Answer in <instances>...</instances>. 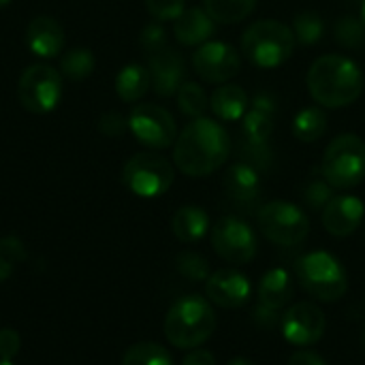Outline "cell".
<instances>
[{"label":"cell","instance_id":"1","mask_svg":"<svg viewBox=\"0 0 365 365\" xmlns=\"http://www.w3.org/2000/svg\"><path fill=\"white\" fill-rule=\"evenodd\" d=\"M229 133L220 122L205 115L192 120L173 143V163L190 178L212 175L229 160Z\"/></svg>","mask_w":365,"mask_h":365},{"label":"cell","instance_id":"2","mask_svg":"<svg viewBox=\"0 0 365 365\" xmlns=\"http://www.w3.org/2000/svg\"><path fill=\"white\" fill-rule=\"evenodd\" d=\"M306 86L319 105L340 109L353 105L361 96L365 79L355 60L340 53H329L314 60L308 71Z\"/></svg>","mask_w":365,"mask_h":365},{"label":"cell","instance_id":"3","mask_svg":"<svg viewBox=\"0 0 365 365\" xmlns=\"http://www.w3.org/2000/svg\"><path fill=\"white\" fill-rule=\"evenodd\" d=\"M165 338L171 346L192 351L205 344L216 331V312L210 299L186 295L178 299L165 317Z\"/></svg>","mask_w":365,"mask_h":365},{"label":"cell","instance_id":"4","mask_svg":"<svg viewBox=\"0 0 365 365\" xmlns=\"http://www.w3.org/2000/svg\"><path fill=\"white\" fill-rule=\"evenodd\" d=\"M295 274L299 287L323 304L340 302L349 291V274L344 265L325 250H314L297 259Z\"/></svg>","mask_w":365,"mask_h":365},{"label":"cell","instance_id":"5","mask_svg":"<svg viewBox=\"0 0 365 365\" xmlns=\"http://www.w3.org/2000/svg\"><path fill=\"white\" fill-rule=\"evenodd\" d=\"M295 43L291 26L278 19H259L242 34V53L259 68H276L293 56Z\"/></svg>","mask_w":365,"mask_h":365},{"label":"cell","instance_id":"6","mask_svg":"<svg viewBox=\"0 0 365 365\" xmlns=\"http://www.w3.org/2000/svg\"><path fill=\"white\" fill-rule=\"evenodd\" d=\"M323 178L336 190H349L365 180V141L355 133L338 135L323 154Z\"/></svg>","mask_w":365,"mask_h":365},{"label":"cell","instance_id":"7","mask_svg":"<svg viewBox=\"0 0 365 365\" xmlns=\"http://www.w3.org/2000/svg\"><path fill=\"white\" fill-rule=\"evenodd\" d=\"M257 222L261 233L276 246L295 248L310 235L308 214L291 201H269L259 207Z\"/></svg>","mask_w":365,"mask_h":365},{"label":"cell","instance_id":"8","mask_svg":"<svg viewBox=\"0 0 365 365\" xmlns=\"http://www.w3.org/2000/svg\"><path fill=\"white\" fill-rule=\"evenodd\" d=\"M175 171L167 158L152 152H139L130 156L122 169L124 186L143 199H156L165 195L173 184Z\"/></svg>","mask_w":365,"mask_h":365},{"label":"cell","instance_id":"9","mask_svg":"<svg viewBox=\"0 0 365 365\" xmlns=\"http://www.w3.org/2000/svg\"><path fill=\"white\" fill-rule=\"evenodd\" d=\"M17 98L32 113H49L62 98V73L49 64L28 66L17 83Z\"/></svg>","mask_w":365,"mask_h":365},{"label":"cell","instance_id":"10","mask_svg":"<svg viewBox=\"0 0 365 365\" xmlns=\"http://www.w3.org/2000/svg\"><path fill=\"white\" fill-rule=\"evenodd\" d=\"M212 246L222 261L231 265H246L257 257L259 240L246 220L237 216H222L212 227Z\"/></svg>","mask_w":365,"mask_h":365},{"label":"cell","instance_id":"11","mask_svg":"<svg viewBox=\"0 0 365 365\" xmlns=\"http://www.w3.org/2000/svg\"><path fill=\"white\" fill-rule=\"evenodd\" d=\"M128 128L133 130L137 141L154 150H165L178 139L173 115L165 107L154 103L137 105L128 115Z\"/></svg>","mask_w":365,"mask_h":365},{"label":"cell","instance_id":"12","mask_svg":"<svg viewBox=\"0 0 365 365\" xmlns=\"http://www.w3.org/2000/svg\"><path fill=\"white\" fill-rule=\"evenodd\" d=\"M280 329L289 344L306 349L314 346L325 336L327 319L314 302H297L284 312Z\"/></svg>","mask_w":365,"mask_h":365},{"label":"cell","instance_id":"13","mask_svg":"<svg viewBox=\"0 0 365 365\" xmlns=\"http://www.w3.org/2000/svg\"><path fill=\"white\" fill-rule=\"evenodd\" d=\"M195 73L210 83H227L242 68L240 51L222 41H207L192 53Z\"/></svg>","mask_w":365,"mask_h":365},{"label":"cell","instance_id":"14","mask_svg":"<svg viewBox=\"0 0 365 365\" xmlns=\"http://www.w3.org/2000/svg\"><path fill=\"white\" fill-rule=\"evenodd\" d=\"M252 293L250 280L246 274L233 267H222L214 272L205 280V295L207 299L225 310H237L248 304Z\"/></svg>","mask_w":365,"mask_h":365},{"label":"cell","instance_id":"15","mask_svg":"<svg viewBox=\"0 0 365 365\" xmlns=\"http://www.w3.org/2000/svg\"><path fill=\"white\" fill-rule=\"evenodd\" d=\"M222 184H225V192H227L229 201L237 210L252 212L259 207L261 197H263V180L255 167H250L246 163L231 165L225 173Z\"/></svg>","mask_w":365,"mask_h":365},{"label":"cell","instance_id":"16","mask_svg":"<svg viewBox=\"0 0 365 365\" xmlns=\"http://www.w3.org/2000/svg\"><path fill=\"white\" fill-rule=\"evenodd\" d=\"M364 216V201L359 197H355V195H336L325 205V210L321 212L323 227L334 237H349V235H353L361 227Z\"/></svg>","mask_w":365,"mask_h":365},{"label":"cell","instance_id":"17","mask_svg":"<svg viewBox=\"0 0 365 365\" xmlns=\"http://www.w3.org/2000/svg\"><path fill=\"white\" fill-rule=\"evenodd\" d=\"M150 77H152V88L158 96L167 98L178 94L180 86L184 83V60L178 51L171 47H165L158 53L150 56Z\"/></svg>","mask_w":365,"mask_h":365},{"label":"cell","instance_id":"18","mask_svg":"<svg viewBox=\"0 0 365 365\" xmlns=\"http://www.w3.org/2000/svg\"><path fill=\"white\" fill-rule=\"evenodd\" d=\"M276 111H278V103L269 92L257 94L252 107L242 118V139L252 143H269V137L274 133Z\"/></svg>","mask_w":365,"mask_h":365},{"label":"cell","instance_id":"19","mask_svg":"<svg viewBox=\"0 0 365 365\" xmlns=\"http://www.w3.org/2000/svg\"><path fill=\"white\" fill-rule=\"evenodd\" d=\"M26 43L32 53L41 58H56L64 49V30L53 17L38 15L26 28Z\"/></svg>","mask_w":365,"mask_h":365},{"label":"cell","instance_id":"20","mask_svg":"<svg viewBox=\"0 0 365 365\" xmlns=\"http://www.w3.org/2000/svg\"><path fill=\"white\" fill-rule=\"evenodd\" d=\"M216 32V21L210 17V13L205 9L192 6V9H184V13L173 21V34L175 38L186 45V47H199L203 43H207Z\"/></svg>","mask_w":365,"mask_h":365},{"label":"cell","instance_id":"21","mask_svg":"<svg viewBox=\"0 0 365 365\" xmlns=\"http://www.w3.org/2000/svg\"><path fill=\"white\" fill-rule=\"evenodd\" d=\"M293 293H295V282H293V276L284 267H274L261 276V282H259L261 306L274 312H280L291 304Z\"/></svg>","mask_w":365,"mask_h":365},{"label":"cell","instance_id":"22","mask_svg":"<svg viewBox=\"0 0 365 365\" xmlns=\"http://www.w3.org/2000/svg\"><path fill=\"white\" fill-rule=\"evenodd\" d=\"M248 105H250V98L246 94V90L237 83H222L218 86L212 96H210V107H212V113L218 118V120H225V122H237L246 115L248 111Z\"/></svg>","mask_w":365,"mask_h":365},{"label":"cell","instance_id":"23","mask_svg":"<svg viewBox=\"0 0 365 365\" xmlns=\"http://www.w3.org/2000/svg\"><path fill=\"white\" fill-rule=\"evenodd\" d=\"M173 235L184 244H195L210 233V216L203 207L184 205L171 218Z\"/></svg>","mask_w":365,"mask_h":365},{"label":"cell","instance_id":"24","mask_svg":"<svg viewBox=\"0 0 365 365\" xmlns=\"http://www.w3.org/2000/svg\"><path fill=\"white\" fill-rule=\"evenodd\" d=\"M152 77L150 71L141 64H126L115 75V92L124 103H135L143 98V94L150 90Z\"/></svg>","mask_w":365,"mask_h":365},{"label":"cell","instance_id":"25","mask_svg":"<svg viewBox=\"0 0 365 365\" xmlns=\"http://www.w3.org/2000/svg\"><path fill=\"white\" fill-rule=\"evenodd\" d=\"M203 6L216 24H237L257 9V0H203Z\"/></svg>","mask_w":365,"mask_h":365},{"label":"cell","instance_id":"26","mask_svg":"<svg viewBox=\"0 0 365 365\" xmlns=\"http://www.w3.org/2000/svg\"><path fill=\"white\" fill-rule=\"evenodd\" d=\"M327 130V115L319 107H306L293 118V135L304 143L319 141Z\"/></svg>","mask_w":365,"mask_h":365},{"label":"cell","instance_id":"27","mask_svg":"<svg viewBox=\"0 0 365 365\" xmlns=\"http://www.w3.org/2000/svg\"><path fill=\"white\" fill-rule=\"evenodd\" d=\"M122 365H173V357L156 342H137L126 349Z\"/></svg>","mask_w":365,"mask_h":365},{"label":"cell","instance_id":"28","mask_svg":"<svg viewBox=\"0 0 365 365\" xmlns=\"http://www.w3.org/2000/svg\"><path fill=\"white\" fill-rule=\"evenodd\" d=\"M94 53L86 47H75V49H68L62 58H60V68H62V75L68 77L71 81H83L92 75L94 71Z\"/></svg>","mask_w":365,"mask_h":365},{"label":"cell","instance_id":"29","mask_svg":"<svg viewBox=\"0 0 365 365\" xmlns=\"http://www.w3.org/2000/svg\"><path fill=\"white\" fill-rule=\"evenodd\" d=\"M178 107L184 115L197 120L203 118V113L210 107V98L205 94V90L195 83V81H184L178 90Z\"/></svg>","mask_w":365,"mask_h":365},{"label":"cell","instance_id":"30","mask_svg":"<svg viewBox=\"0 0 365 365\" xmlns=\"http://www.w3.org/2000/svg\"><path fill=\"white\" fill-rule=\"evenodd\" d=\"M291 30H293L297 43H302V45H314L325 34V21L314 11H302V13H297L293 17Z\"/></svg>","mask_w":365,"mask_h":365},{"label":"cell","instance_id":"31","mask_svg":"<svg viewBox=\"0 0 365 365\" xmlns=\"http://www.w3.org/2000/svg\"><path fill=\"white\" fill-rule=\"evenodd\" d=\"M334 197H336V195H334V186L323 178V173L312 175V178L304 184V188H302V199H304V203H306L310 210H314V212H323L325 205H327Z\"/></svg>","mask_w":365,"mask_h":365},{"label":"cell","instance_id":"32","mask_svg":"<svg viewBox=\"0 0 365 365\" xmlns=\"http://www.w3.org/2000/svg\"><path fill=\"white\" fill-rule=\"evenodd\" d=\"M237 156H240V163H246V165L255 167L259 173L269 171V167L274 163V152H272L269 143H252V141H246V139H242Z\"/></svg>","mask_w":365,"mask_h":365},{"label":"cell","instance_id":"33","mask_svg":"<svg viewBox=\"0 0 365 365\" xmlns=\"http://www.w3.org/2000/svg\"><path fill=\"white\" fill-rule=\"evenodd\" d=\"M175 267L184 278H188L192 282H205L212 276L207 259L203 255H199V252H192V250L180 252L178 259H175Z\"/></svg>","mask_w":365,"mask_h":365},{"label":"cell","instance_id":"34","mask_svg":"<svg viewBox=\"0 0 365 365\" xmlns=\"http://www.w3.org/2000/svg\"><path fill=\"white\" fill-rule=\"evenodd\" d=\"M26 259V246L17 237H2L0 240V282L9 280L15 265Z\"/></svg>","mask_w":365,"mask_h":365},{"label":"cell","instance_id":"35","mask_svg":"<svg viewBox=\"0 0 365 365\" xmlns=\"http://www.w3.org/2000/svg\"><path fill=\"white\" fill-rule=\"evenodd\" d=\"M336 38L349 49H359L365 45V26L361 19L346 15L336 21Z\"/></svg>","mask_w":365,"mask_h":365},{"label":"cell","instance_id":"36","mask_svg":"<svg viewBox=\"0 0 365 365\" xmlns=\"http://www.w3.org/2000/svg\"><path fill=\"white\" fill-rule=\"evenodd\" d=\"M145 9L156 21H175L186 9V0H145Z\"/></svg>","mask_w":365,"mask_h":365},{"label":"cell","instance_id":"37","mask_svg":"<svg viewBox=\"0 0 365 365\" xmlns=\"http://www.w3.org/2000/svg\"><path fill=\"white\" fill-rule=\"evenodd\" d=\"M139 43H141V47L148 51V56L158 53V51H163L165 47H169V45H167V32H165V28H163L160 24H148V26L141 30Z\"/></svg>","mask_w":365,"mask_h":365},{"label":"cell","instance_id":"38","mask_svg":"<svg viewBox=\"0 0 365 365\" xmlns=\"http://www.w3.org/2000/svg\"><path fill=\"white\" fill-rule=\"evenodd\" d=\"M21 340L15 329H0V361H13L19 353Z\"/></svg>","mask_w":365,"mask_h":365},{"label":"cell","instance_id":"39","mask_svg":"<svg viewBox=\"0 0 365 365\" xmlns=\"http://www.w3.org/2000/svg\"><path fill=\"white\" fill-rule=\"evenodd\" d=\"M98 128L107 137H120L128 128V120L120 113H105L98 122Z\"/></svg>","mask_w":365,"mask_h":365},{"label":"cell","instance_id":"40","mask_svg":"<svg viewBox=\"0 0 365 365\" xmlns=\"http://www.w3.org/2000/svg\"><path fill=\"white\" fill-rule=\"evenodd\" d=\"M287 365H327V361L314 351H295Z\"/></svg>","mask_w":365,"mask_h":365},{"label":"cell","instance_id":"41","mask_svg":"<svg viewBox=\"0 0 365 365\" xmlns=\"http://www.w3.org/2000/svg\"><path fill=\"white\" fill-rule=\"evenodd\" d=\"M182 365H216V357L205 351V349H192L184 359H182Z\"/></svg>","mask_w":365,"mask_h":365},{"label":"cell","instance_id":"42","mask_svg":"<svg viewBox=\"0 0 365 365\" xmlns=\"http://www.w3.org/2000/svg\"><path fill=\"white\" fill-rule=\"evenodd\" d=\"M255 319H257V323L259 325H263L265 329H272L274 325H278L282 319H278V312H274V310H269V308H265V306H261L259 304V308L255 310Z\"/></svg>","mask_w":365,"mask_h":365},{"label":"cell","instance_id":"43","mask_svg":"<svg viewBox=\"0 0 365 365\" xmlns=\"http://www.w3.org/2000/svg\"><path fill=\"white\" fill-rule=\"evenodd\" d=\"M227 365H255L250 359H246V357H235V359H231Z\"/></svg>","mask_w":365,"mask_h":365},{"label":"cell","instance_id":"44","mask_svg":"<svg viewBox=\"0 0 365 365\" xmlns=\"http://www.w3.org/2000/svg\"><path fill=\"white\" fill-rule=\"evenodd\" d=\"M361 21H364V26H365V0L361 2Z\"/></svg>","mask_w":365,"mask_h":365},{"label":"cell","instance_id":"45","mask_svg":"<svg viewBox=\"0 0 365 365\" xmlns=\"http://www.w3.org/2000/svg\"><path fill=\"white\" fill-rule=\"evenodd\" d=\"M361 349H364V353H365V329H364V334H361Z\"/></svg>","mask_w":365,"mask_h":365},{"label":"cell","instance_id":"46","mask_svg":"<svg viewBox=\"0 0 365 365\" xmlns=\"http://www.w3.org/2000/svg\"><path fill=\"white\" fill-rule=\"evenodd\" d=\"M9 2H11V0H0V9H2V6H6Z\"/></svg>","mask_w":365,"mask_h":365},{"label":"cell","instance_id":"47","mask_svg":"<svg viewBox=\"0 0 365 365\" xmlns=\"http://www.w3.org/2000/svg\"><path fill=\"white\" fill-rule=\"evenodd\" d=\"M0 365H13V361H0Z\"/></svg>","mask_w":365,"mask_h":365}]
</instances>
